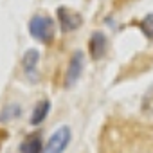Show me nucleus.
<instances>
[{"label": "nucleus", "mask_w": 153, "mask_h": 153, "mask_svg": "<svg viewBox=\"0 0 153 153\" xmlns=\"http://www.w3.org/2000/svg\"><path fill=\"white\" fill-rule=\"evenodd\" d=\"M49 110H51V103H49L47 99L40 101V103L34 106L33 114H31V124H33V126H40V124L45 121V117H47Z\"/></svg>", "instance_id": "obj_8"}, {"label": "nucleus", "mask_w": 153, "mask_h": 153, "mask_svg": "<svg viewBox=\"0 0 153 153\" xmlns=\"http://www.w3.org/2000/svg\"><path fill=\"white\" fill-rule=\"evenodd\" d=\"M142 110H144V112H148V114H153V85L149 87V90H148V92H146V96H144Z\"/></svg>", "instance_id": "obj_10"}, {"label": "nucleus", "mask_w": 153, "mask_h": 153, "mask_svg": "<svg viewBox=\"0 0 153 153\" xmlns=\"http://www.w3.org/2000/svg\"><path fill=\"white\" fill-rule=\"evenodd\" d=\"M56 16H58V24L63 33H72L76 29H79L83 24V16L68 7H58Z\"/></svg>", "instance_id": "obj_2"}, {"label": "nucleus", "mask_w": 153, "mask_h": 153, "mask_svg": "<svg viewBox=\"0 0 153 153\" xmlns=\"http://www.w3.org/2000/svg\"><path fill=\"white\" fill-rule=\"evenodd\" d=\"M83 67H85V61H83V52L81 51H76L68 61V67H67V76H65V87H72L76 85L83 74Z\"/></svg>", "instance_id": "obj_4"}, {"label": "nucleus", "mask_w": 153, "mask_h": 153, "mask_svg": "<svg viewBox=\"0 0 153 153\" xmlns=\"http://www.w3.org/2000/svg\"><path fill=\"white\" fill-rule=\"evenodd\" d=\"M106 47H108V40L106 36L101 33V31H96L92 36H90V42H88V52L94 59H101L106 52Z\"/></svg>", "instance_id": "obj_6"}, {"label": "nucleus", "mask_w": 153, "mask_h": 153, "mask_svg": "<svg viewBox=\"0 0 153 153\" xmlns=\"http://www.w3.org/2000/svg\"><path fill=\"white\" fill-rule=\"evenodd\" d=\"M70 128L68 126H59L49 139L47 146H45V153H63L70 142Z\"/></svg>", "instance_id": "obj_3"}, {"label": "nucleus", "mask_w": 153, "mask_h": 153, "mask_svg": "<svg viewBox=\"0 0 153 153\" xmlns=\"http://www.w3.org/2000/svg\"><path fill=\"white\" fill-rule=\"evenodd\" d=\"M38 59H40V52L36 49L25 51V54L22 58L24 72H25V76H27L31 81H36V78H38Z\"/></svg>", "instance_id": "obj_5"}, {"label": "nucleus", "mask_w": 153, "mask_h": 153, "mask_svg": "<svg viewBox=\"0 0 153 153\" xmlns=\"http://www.w3.org/2000/svg\"><path fill=\"white\" fill-rule=\"evenodd\" d=\"M140 31H142V34H144L148 40H153V13L146 15V16L140 20Z\"/></svg>", "instance_id": "obj_9"}, {"label": "nucleus", "mask_w": 153, "mask_h": 153, "mask_svg": "<svg viewBox=\"0 0 153 153\" xmlns=\"http://www.w3.org/2000/svg\"><path fill=\"white\" fill-rule=\"evenodd\" d=\"M29 33L34 40L49 45V43H52V40L56 36V22L49 15L38 13L29 20Z\"/></svg>", "instance_id": "obj_1"}, {"label": "nucleus", "mask_w": 153, "mask_h": 153, "mask_svg": "<svg viewBox=\"0 0 153 153\" xmlns=\"http://www.w3.org/2000/svg\"><path fill=\"white\" fill-rule=\"evenodd\" d=\"M42 149H43L42 135L36 133V131L29 133V135L24 139L22 146H20V151H22V153H42Z\"/></svg>", "instance_id": "obj_7"}]
</instances>
